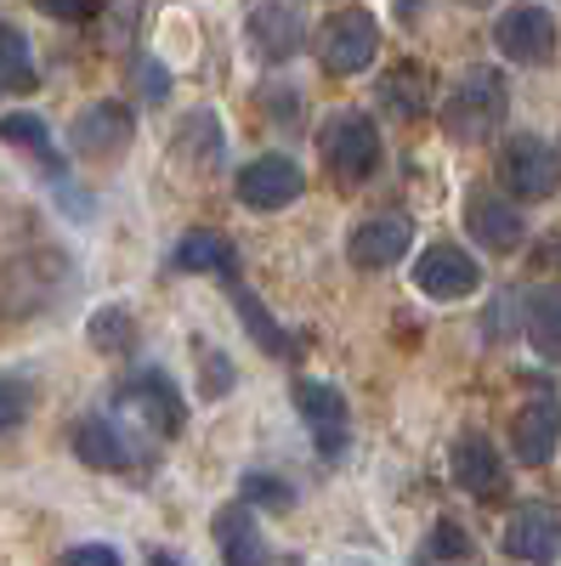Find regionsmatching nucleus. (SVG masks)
<instances>
[{"label": "nucleus", "mask_w": 561, "mask_h": 566, "mask_svg": "<svg viewBox=\"0 0 561 566\" xmlns=\"http://www.w3.org/2000/svg\"><path fill=\"white\" fill-rule=\"evenodd\" d=\"M69 290H74V261L63 250H23L0 261V317L7 323L52 312V301H63Z\"/></svg>", "instance_id": "obj_1"}, {"label": "nucleus", "mask_w": 561, "mask_h": 566, "mask_svg": "<svg viewBox=\"0 0 561 566\" xmlns=\"http://www.w3.org/2000/svg\"><path fill=\"white\" fill-rule=\"evenodd\" d=\"M510 114V85L499 69H465L443 103V136L459 142V148H477L488 142Z\"/></svg>", "instance_id": "obj_2"}, {"label": "nucleus", "mask_w": 561, "mask_h": 566, "mask_svg": "<svg viewBox=\"0 0 561 566\" xmlns=\"http://www.w3.org/2000/svg\"><path fill=\"white\" fill-rule=\"evenodd\" d=\"M318 154H323V165H330V176H341L346 187L368 181L374 170H381V159H386L381 130H374V119L357 114V108H341V114L323 119V130H318Z\"/></svg>", "instance_id": "obj_3"}, {"label": "nucleus", "mask_w": 561, "mask_h": 566, "mask_svg": "<svg viewBox=\"0 0 561 566\" xmlns=\"http://www.w3.org/2000/svg\"><path fill=\"white\" fill-rule=\"evenodd\" d=\"M374 52H381V23H374L363 7H341L318 23V69L323 74H363L374 63Z\"/></svg>", "instance_id": "obj_4"}, {"label": "nucleus", "mask_w": 561, "mask_h": 566, "mask_svg": "<svg viewBox=\"0 0 561 566\" xmlns=\"http://www.w3.org/2000/svg\"><path fill=\"white\" fill-rule=\"evenodd\" d=\"M499 193H510V205H539L561 187V154L550 148L544 136H510L499 154Z\"/></svg>", "instance_id": "obj_5"}, {"label": "nucleus", "mask_w": 561, "mask_h": 566, "mask_svg": "<svg viewBox=\"0 0 561 566\" xmlns=\"http://www.w3.org/2000/svg\"><path fill=\"white\" fill-rule=\"evenodd\" d=\"M114 402H120V413H131L143 431H154L165 442H176L181 424H187V402H181V391L165 368H143V374H131V380H120Z\"/></svg>", "instance_id": "obj_6"}, {"label": "nucleus", "mask_w": 561, "mask_h": 566, "mask_svg": "<svg viewBox=\"0 0 561 566\" xmlns=\"http://www.w3.org/2000/svg\"><path fill=\"white\" fill-rule=\"evenodd\" d=\"M555 40H561V29H555V18L544 7H505L494 18V45H499L505 63L539 69V63L555 57Z\"/></svg>", "instance_id": "obj_7"}, {"label": "nucleus", "mask_w": 561, "mask_h": 566, "mask_svg": "<svg viewBox=\"0 0 561 566\" xmlns=\"http://www.w3.org/2000/svg\"><path fill=\"white\" fill-rule=\"evenodd\" d=\"M131 136H136V119L125 103H85L69 125V148L91 165H108L131 148Z\"/></svg>", "instance_id": "obj_8"}, {"label": "nucleus", "mask_w": 561, "mask_h": 566, "mask_svg": "<svg viewBox=\"0 0 561 566\" xmlns=\"http://www.w3.org/2000/svg\"><path fill=\"white\" fill-rule=\"evenodd\" d=\"M448 470H454L459 493H471V499H482V504H499V499L510 493L505 459H499V448H494L482 431H465V437L448 448Z\"/></svg>", "instance_id": "obj_9"}, {"label": "nucleus", "mask_w": 561, "mask_h": 566, "mask_svg": "<svg viewBox=\"0 0 561 566\" xmlns=\"http://www.w3.org/2000/svg\"><path fill=\"white\" fill-rule=\"evenodd\" d=\"M465 227H471V239H477L482 250H494V255L522 250V239H528L522 210L510 205L499 187H471V193H465Z\"/></svg>", "instance_id": "obj_10"}, {"label": "nucleus", "mask_w": 561, "mask_h": 566, "mask_svg": "<svg viewBox=\"0 0 561 566\" xmlns=\"http://www.w3.org/2000/svg\"><path fill=\"white\" fill-rule=\"evenodd\" d=\"M408 244H414V221L397 216V210H386V216H368V221L352 227L346 261H352L357 272H386V266H397V261L408 255Z\"/></svg>", "instance_id": "obj_11"}, {"label": "nucleus", "mask_w": 561, "mask_h": 566, "mask_svg": "<svg viewBox=\"0 0 561 566\" xmlns=\"http://www.w3.org/2000/svg\"><path fill=\"white\" fill-rule=\"evenodd\" d=\"M414 283L432 301H465V295L482 290V266H477V255H465L459 244H426L419 261H414Z\"/></svg>", "instance_id": "obj_12"}, {"label": "nucleus", "mask_w": 561, "mask_h": 566, "mask_svg": "<svg viewBox=\"0 0 561 566\" xmlns=\"http://www.w3.org/2000/svg\"><path fill=\"white\" fill-rule=\"evenodd\" d=\"M232 187H239V199L250 210H284V205H295L307 193V176L284 154H261V159H250L239 176H232Z\"/></svg>", "instance_id": "obj_13"}, {"label": "nucleus", "mask_w": 561, "mask_h": 566, "mask_svg": "<svg viewBox=\"0 0 561 566\" xmlns=\"http://www.w3.org/2000/svg\"><path fill=\"white\" fill-rule=\"evenodd\" d=\"M505 555L528 566H555L561 560V510L550 504H522L505 515Z\"/></svg>", "instance_id": "obj_14"}, {"label": "nucleus", "mask_w": 561, "mask_h": 566, "mask_svg": "<svg viewBox=\"0 0 561 566\" xmlns=\"http://www.w3.org/2000/svg\"><path fill=\"white\" fill-rule=\"evenodd\" d=\"M555 442H561V402L555 397H528L517 408V419H510V448H517V459L539 470V464H550Z\"/></svg>", "instance_id": "obj_15"}, {"label": "nucleus", "mask_w": 561, "mask_h": 566, "mask_svg": "<svg viewBox=\"0 0 561 566\" xmlns=\"http://www.w3.org/2000/svg\"><path fill=\"white\" fill-rule=\"evenodd\" d=\"M245 34L261 63H290L307 40V18H301V7H250Z\"/></svg>", "instance_id": "obj_16"}, {"label": "nucleus", "mask_w": 561, "mask_h": 566, "mask_svg": "<svg viewBox=\"0 0 561 566\" xmlns=\"http://www.w3.org/2000/svg\"><path fill=\"white\" fill-rule=\"evenodd\" d=\"M295 408H301V419L312 424L318 453L341 459V453H346V397H341L335 386H323V380H295Z\"/></svg>", "instance_id": "obj_17"}, {"label": "nucleus", "mask_w": 561, "mask_h": 566, "mask_svg": "<svg viewBox=\"0 0 561 566\" xmlns=\"http://www.w3.org/2000/svg\"><path fill=\"white\" fill-rule=\"evenodd\" d=\"M69 448H74V459H80V464H91V470H131V464H136L131 437L120 431L114 419H103V413H85V419H74Z\"/></svg>", "instance_id": "obj_18"}, {"label": "nucleus", "mask_w": 561, "mask_h": 566, "mask_svg": "<svg viewBox=\"0 0 561 566\" xmlns=\"http://www.w3.org/2000/svg\"><path fill=\"white\" fill-rule=\"evenodd\" d=\"M210 533H216V549H221L227 566H267V560H272V555H267V538H261V527H256V515H250L245 504H221L216 522H210Z\"/></svg>", "instance_id": "obj_19"}, {"label": "nucleus", "mask_w": 561, "mask_h": 566, "mask_svg": "<svg viewBox=\"0 0 561 566\" xmlns=\"http://www.w3.org/2000/svg\"><path fill=\"white\" fill-rule=\"evenodd\" d=\"M381 108L392 114V119H419L432 108V69L426 63H392L386 74H381Z\"/></svg>", "instance_id": "obj_20"}, {"label": "nucleus", "mask_w": 561, "mask_h": 566, "mask_svg": "<svg viewBox=\"0 0 561 566\" xmlns=\"http://www.w3.org/2000/svg\"><path fill=\"white\" fill-rule=\"evenodd\" d=\"M170 266L176 272H216V277H239V255H232V244L221 239V232H210V227H194V232H187V239L176 244V255H170Z\"/></svg>", "instance_id": "obj_21"}, {"label": "nucleus", "mask_w": 561, "mask_h": 566, "mask_svg": "<svg viewBox=\"0 0 561 566\" xmlns=\"http://www.w3.org/2000/svg\"><path fill=\"white\" fill-rule=\"evenodd\" d=\"M227 290H232V306H239V323L250 328V340H256V346H261L272 363H295V357H301L295 335H290V328H278V323H272V312H267V306H261V301L245 290V283H227Z\"/></svg>", "instance_id": "obj_22"}, {"label": "nucleus", "mask_w": 561, "mask_h": 566, "mask_svg": "<svg viewBox=\"0 0 561 566\" xmlns=\"http://www.w3.org/2000/svg\"><path fill=\"white\" fill-rule=\"evenodd\" d=\"M170 154H176V159H187V170H205V176H210V170L221 165V130H216V114H210V108L187 114Z\"/></svg>", "instance_id": "obj_23"}, {"label": "nucleus", "mask_w": 561, "mask_h": 566, "mask_svg": "<svg viewBox=\"0 0 561 566\" xmlns=\"http://www.w3.org/2000/svg\"><path fill=\"white\" fill-rule=\"evenodd\" d=\"M528 346L550 363H561V290L528 295Z\"/></svg>", "instance_id": "obj_24"}, {"label": "nucleus", "mask_w": 561, "mask_h": 566, "mask_svg": "<svg viewBox=\"0 0 561 566\" xmlns=\"http://www.w3.org/2000/svg\"><path fill=\"white\" fill-rule=\"evenodd\" d=\"M0 142H12V148L34 154V159L45 165V176H63V154L52 148V130H45V119H34V114H7V119H0Z\"/></svg>", "instance_id": "obj_25"}, {"label": "nucleus", "mask_w": 561, "mask_h": 566, "mask_svg": "<svg viewBox=\"0 0 561 566\" xmlns=\"http://www.w3.org/2000/svg\"><path fill=\"white\" fill-rule=\"evenodd\" d=\"M85 340L97 346L103 357H131V346H136V317H131L125 306H97V312H91V323H85Z\"/></svg>", "instance_id": "obj_26"}, {"label": "nucleus", "mask_w": 561, "mask_h": 566, "mask_svg": "<svg viewBox=\"0 0 561 566\" xmlns=\"http://www.w3.org/2000/svg\"><path fill=\"white\" fill-rule=\"evenodd\" d=\"M40 74H34V57H29V34L12 29V23H0V91H34Z\"/></svg>", "instance_id": "obj_27"}, {"label": "nucleus", "mask_w": 561, "mask_h": 566, "mask_svg": "<svg viewBox=\"0 0 561 566\" xmlns=\"http://www.w3.org/2000/svg\"><path fill=\"white\" fill-rule=\"evenodd\" d=\"M29 408H34V386L23 380V374H0V442H7L12 431H23Z\"/></svg>", "instance_id": "obj_28"}, {"label": "nucleus", "mask_w": 561, "mask_h": 566, "mask_svg": "<svg viewBox=\"0 0 561 566\" xmlns=\"http://www.w3.org/2000/svg\"><path fill=\"white\" fill-rule=\"evenodd\" d=\"M245 499H250V504H267V510H295L290 482L267 476V470H250V476H245Z\"/></svg>", "instance_id": "obj_29"}, {"label": "nucleus", "mask_w": 561, "mask_h": 566, "mask_svg": "<svg viewBox=\"0 0 561 566\" xmlns=\"http://www.w3.org/2000/svg\"><path fill=\"white\" fill-rule=\"evenodd\" d=\"M136 97H143L148 108H159V103L170 97V74H165V63H154V57L136 63Z\"/></svg>", "instance_id": "obj_30"}, {"label": "nucleus", "mask_w": 561, "mask_h": 566, "mask_svg": "<svg viewBox=\"0 0 561 566\" xmlns=\"http://www.w3.org/2000/svg\"><path fill=\"white\" fill-rule=\"evenodd\" d=\"M432 555H437V560H471L477 549H471V538H465V527L437 522V533H432Z\"/></svg>", "instance_id": "obj_31"}, {"label": "nucleus", "mask_w": 561, "mask_h": 566, "mask_svg": "<svg viewBox=\"0 0 561 566\" xmlns=\"http://www.w3.org/2000/svg\"><path fill=\"white\" fill-rule=\"evenodd\" d=\"M58 566H125V560H120L114 544H80V549H69Z\"/></svg>", "instance_id": "obj_32"}, {"label": "nucleus", "mask_w": 561, "mask_h": 566, "mask_svg": "<svg viewBox=\"0 0 561 566\" xmlns=\"http://www.w3.org/2000/svg\"><path fill=\"white\" fill-rule=\"evenodd\" d=\"M40 12L58 18V23H97L103 18V7H85V0H45Z\"/></svg>", "instance_id": "obj_33"}, {"label": "nucleus", "mask_w": 561, "mask_h": 566, "mask_svg": "<svg viewBox=\"0 0 561 566\" xmlns=\"http://www.w3.org/2000/svg\"><path fill=\"white\" fill-rule=\"evenodd\" d=\"M205 374H210V391H221V352H205Z\"/></svg>", "instance_id": "obj_34"}, {"label": "nucleus", "mask_w": 561, "mask_h": 566, "mask_svg": "<svg viewBox=\"0 0 561 566\" xmlns=\"http://www.w3.org/2000/svg\"><path fill=\"white\" fill-rule=\"evenodd\" d=\"M154 566H181V560L176 555H154Z\"/></svg>", "instance_id": "obj_35"}]
</instances>
